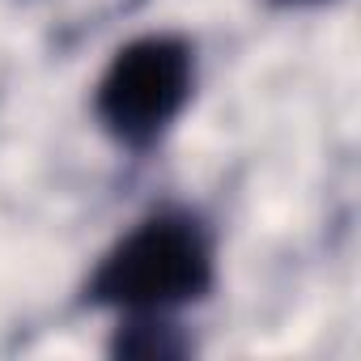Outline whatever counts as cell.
Masks as SVG:
<instances>
[{
    "label": "cell",
    "mask_w": 361,
    "mask_h": 361,
    "mask_svg": "<svg viewBox=\"0 0 361 361\" xmlns=\"http://www.w3.org/2000/svg\"><path fill=\"white\" fill-rule=\"evenodd\" d=\"M276 5H323V0H276Z\"/></svg>",
    "instance_id": "4"
},
{
    "label": "cell",
    "mask_w": 361,
    "mask_h": 361,
    "mask_svg": "<svg viewBox=\"0 0 361 361\" xmlns=\"http://www.w3.org/2000/svg\"><path fill=\"white\" fill-rule=\"evenodd\" d=\"M213 289V243L188 213H157L119 238L85 285L90 306L174 310Z\"/></svg>",
    "instance_id": "1"
},
{
    "label": "cell",
    "mask_w": 361,
    "mask_h": 361,
    "mask_svg": "<svg viewBox=\"0 0 361 361\" xmlns=\"http://www.w3.org/2000/svg\"><path fill=\"white\" fill-rule=\"evenodd\" d=\"M111 353L132 361H170V357H188L192 340L178 331V323L166 319V310H132L119 323Z\"/></svg>",
    "instance_id": "3"
},
{
    "label": "cell",
    "mask_w": 361,
    "mask_h": 361,
    "mask_svg": "<svg viewBox=\"0 0 361 361\" xmlns=\"http://www.w3.org/2000/svg\"><path fill=\"white\" fill-rule=\"evenodd\" d=\"M196 81L192 43L178 35H145L115 51L98 90L94 115L123 149H153L166 128L183 115Z\"/></svg>",
    "instance_id": "2"
}]
</instances>
